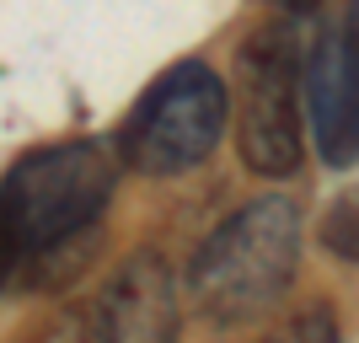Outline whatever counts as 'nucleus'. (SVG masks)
Wrapping results in <instances>:
<instances>
[{
	"mask_svg": "<svg viewBox=\"0 0 359 343\" xmlns=\"http://www.w3.org/2000/svg\"><path fill=\"white\" fill-rule=\"evenodd\" d=\"M16 263H22L16 257V236H11V225H6V215H0V290L16 279Z\"/></svg>",
	"mask_w": 359,
	"mask_h": 343,
	"instance_id": "6e6552de",
	"label": "nucleus"
},
{
	"mask_svg": "<svg viewBox=\"0 0 359 343\" xmlns=\"http://www.w3.org/2000/svg\"><path fill=\"white\" fill-rule=\"evenodd\" d=\"M269 6H279L285 16H306V11H316L322 0H269Z\"/></svg>",
	"mask_w": 359,
	"mask_h": 343,
	"instance_id": "1a4fd4ad",
	"label": "nucleus"
},
{
	"mask_svg": "<svg viewBox=\"0 0 359 343\" xmlns=\"http://www.w3.org/2000/svg\"><path fill=\"white\" fill-rule=\"evenodd\" d=\"M300 274V209L285 194L241 204L198 247L188 269V295L215 328H247L290 295Z\"/></svg>",
	"mask_w": 359,
	"mask_h": 343,
	"instance_id": "f03ea898",
	"label": "nucleus"
},
{
	"mask_svg": "<svg viewBox=\"0 0 359 343\" xmlns=\"http://www.w3.org/2000/svg\"><path fill=\"white\" fill-rule=\"evenodd\" d=\"M177 328V295L161 257L140 253L97 300V332L107 338H166Z\"/></svg>",
	"mask_w": 359,
	"mask_h": 343,
	"instance_id": "423d86ee",
	"label": "nucleus"
},
{
	"mask_svg": "<svg viewBox=\"0 0 359 343\" xmlns=\"http://www.w3.org/2000/svg\"><path fill=\"white\" fill-rule=\"evenodd\" d=\"M225 129H231V86L204 60H177L123 113L118 166L140 177H182L220 150Z\"/></svg>",
	"mask_w": 359,
	"mask_h": 343,
	"instance_id": "7ed1b4c3",
	"label": "nucleus"
},
{
	"mask_svg": "<svg viewBox=\"0 0 359 343\" xmlns=\"http://www.w3.org/2000/svg\"><path fill=\"white\" fill-rule=\"evenodd\" d=\"M322 241L332 247V257H344V263H354V204H332L327 209V225H322Z\"/></svg>",
	"mask_w": 359,
	"mask_h": 343,
	"instance_id": "0eeeda50",
	"label": "nucleus"
},
{
	"mask_svg": "<svg viewBox=\"0 0 359 343\" xmlns=\"http://www.w3.org/2000/svg\"><path fill=\"white\" fill-rule=\"evenodd\" d=\"M300 38L295 16H273L252 27L236 48V150L257 177H295L306 156L300 119Z\"/></svg>",
	"mask_w": 359,
	"mask_h": 343,
	"instance_id": "20e7f679",
	"label": "nucleus"
},
{
	"mask_svg": "<svg viewBox=\"0 0 359 343\" xmlns=\"http://www.w3.org/2000/svg\"><path fill=\"white\" fill-rule=\"evenodd\" d=\"M123 166L97 140H54L16 156L0 177V215L27 257L38 290H60L102 247V215L118 194Z\"/></svg>",
	"mask_w": 359,
	"mask_h": 343,
	"instance_id": "f257e3e1",
	"label": "nucleus"
},
{
	"mask_svg": "<svg viewBox=\"0 0 359 343\" xmlns=\"http://www.w3.org/2000/svg\"><path fill=\"white\" fill-rule=\"evenodd\" d=\"M300 97L322 166L348 172L359 156V38L354 6L344 11V27L316 38L311 54H300Z\"/></svg>",
	"mask_w": 359,
	"mask_h": 343,
	"instance_id": "39448f33",
	"label": "nucleus"
}]
</instances>
